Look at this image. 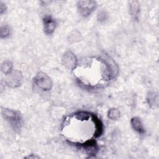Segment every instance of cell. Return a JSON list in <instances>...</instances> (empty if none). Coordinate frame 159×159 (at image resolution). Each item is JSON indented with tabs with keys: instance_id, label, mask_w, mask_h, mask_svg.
Segmentation results:
<instances>
[{
	"instance_id": "obj_1",
	"label": "cell",
	"mask_w": 159,
	"mask_h": 159,
	"mask_svg": "<svg viewBox=\"0 0 159 159\" xmlns=\"http://www.w3.org/2000/svg\"><path fill=\"white\" fill-rule=\"evenodd\" d=\"M1 113L4 118L9 121V122L12 125V126L14 127L15 129H19L20 128L22 124V119L19 112L12 109H4L2 110Z\"/></svg>"
},
{
	"instance_id": "obj_2",
	"label": "cell",
	"mask_w": 159,
	"mask_h": 159,
	"mask_svg": "<svg viewBox=\"0 0 159 159\" xmlns=\"http://www.w3.org/2000/svg\"><path fill=\"white\" fill-rule=\"evenodd\" d=\"M34 83L43 91H49L52 88L51 78L43 72H39L34 78Z\"/></svg>"
},
{
	"instance_id": "obj_3",
	"label": "cell",
	"mask_w": 159,
	"mask_h": 159,
	"mask_svg": "<svg viewBox=\"0 0 159 159\" xmlns=\"http://www.w3.org/2000/svg\"><path fill=\"white\" fill-rule=\"evenodd\" d=\"M6 84L11 88L18 87L20 85L22 81V76L19 71H12L11 73L7 75Z\"/></svg>"
},
{
	"instance_id": "obj_4",
	"label": "cell",
	"mask_w": 159,
	"mask_h": 159,
	"mask_svg": "<svg viewBox=\"0 0 159 159\" xmlns=\"http://www.w3.org/2000/svg\"><path fill=\"white\" fill-rule=\"evenodd\" d=\"M96 4L94 1H79L78 2V8L80 13L86 16L89 15L96 8Z\"/></svg>"
},
{
	"instance_id": "obj_5",
	"label": "cell",
	"mask_w": 159,
	"mask_h": 159,
	"mask_svg": "<svg viewBox=\"0 0 159 159\" xmlns=\"http://www.w3.org/2000/svg\"><path fill=\"white\" fill-rule=\"evenodd\" d=\"M62 63L66 68L72 69L76 65V56L71 52H67L63 57Z\"/></svg>"
},
{
	"instance_id": "obj_6",
	"label": "cell",
	"mask_w": 159,
	"mask_h": 159,
	"mask_svg": "<svg viewBox=\"0 0 159 159\" xmlns=\"http://www.w3.org/2000/svg\"><path fill=\"white\" fill-rule=\"evenodd\" d=\"M55 22L50 17H45L43 19V29L46 34H52L55 29Z\"/></svg>"
},
{
	"instance_id": "obj_7",
	"label": "cell",
	"mask_w": 159,
	"mask_h": 159,
	"mask_svg": "<svg viewBox=\"0 0 159 159\" xmlns=\"http://www.w3.org/2000/svg\"><path fill=\"white\" fill-rule=\"evenodd\" d=\"M132 128L139 134H143L145 132L144 127L140 119L138 117H134L130 120Z\"/></svg>"
},
{
	"instance_id": "obj_8",
	"label": "cell",
	"mask_w": 159,
	"mask_h": 159,
	"mask_svg": "<svg viewBox=\"0 0 159 159\" xmlns=\"http://www.w3.org/2000/svg\"><path fill=\"white\" fill-rule=\"evenodd\" d=\"M129 10L134 19H138L140 13V5L137 1H132L129 5Z\"/></svg>"
},
{
	"instance_id": "obj_9",
	"label": "cell",
	"mask_w": 159,
	"mask_h": 159,
	"mask_svg": "<svg viewBox=\"0 0 159 159\" xmlns=\"http://www.w3.org/2000/svg\"><path fill=\"white\" fill-rule=\"evenodd\" d=\"M147 100L148 104L152 107L158 106V96L155 92H149L147 94Z\"/></svg>"
},
{
	"instance_id": "obj_10",
	"label": "cell",
	"mask_w": 159,
	"mask_h": 159,
	"mask_svg": "<svg viewBox=\"0 0 159 159\" xmlns=\"http://www.w3.org/2000/svg\"><path fill=\"white\" fill-rule=\"evenodd\" d=\"M13 65L12 63L9 61H4L1 66V71L3 73H4L6 75H9L11 73L13 70Z\"/></svg>"
},
{
	"instance_id": "obj_11",
	"label": "cell",
	"mask_w": 159,
	"mask_h": 159,
	"mask_svg": "<svg viewBox=\"0 0 159 159\" xmlns=\"http://www.w3.org/2000/svg\"><path fill=\"white\" fill-rule=\"evenodd\" d=\"M107 116L112 120H117L120 117V111L116 108L110 109L107 112Z\"/></svg>"
},
{
	"instance_id": "obj_12",
	"label": "cell",
	"mask_w": 159,
	"mask_h": 159,
	"mask_svg": "<svg viewBox=\"0 0 159 159\" xmlns=\"http://www.w3.org/2000/svg\"><path fill=\"white\" fill-rule=\"evenodd\" d=\"M11 32L10 27L8 25H2L1 27V37L5 38L7 37Z\"/></svg>"
},
{
	"instance_id": "obj_13",
	"label": "cell",
	"mask_w": 159,
	"mask_h": 159,
	"mask_svg": "<svg viewBox=\"0 0 159 159\" xmlns=\"http://www.w3.org/2000/svg\"><path fill=\"white\" fill-rule=\"evenodd\" d=\"M6 11V6L2 4V3H1L0 4V11H1V14H2V12L4 11Z\"/></svg>"
}]
</instances>
